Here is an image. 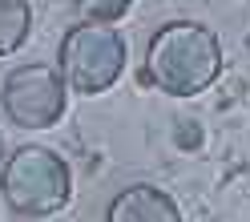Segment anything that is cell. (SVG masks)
<instances>
[{"instance_id": "obj_1", "label": "cell", "mask_w": 250, "mask_h": 222, "mask_svg": "<svg viewBox=\"0 0 250 222\" xmlns=\"http://www.w3.org/2000/svg\"><path fill=\"white\" fill-rule=\"evenodd\" d=\"M222 73L218 33L198 21H174L158 28L146 49V81L169 97H194L210 89Z\"/></svg>"}, {"instance_id": "obj_2", "label": "cell", "mask_w": 250, "mask_h": 222, "mask_svg": "<svg viewBox=\"0 0 250 222\" xmlns=\"http://www.w3.org/2000/svg\"><path fill=\"white\" fill-rule=\"evenodd\" d=\"M0 190L8 206L24 218H49L73 194L69 166L44 146H21L0 170Z\"/></svg>"}, {"instance_id": "obj_3", "label": "cell", "mask_w": 250, "mask_h": 222, "mask_svg": "<svg viewBox=\"0 0 250 222\" xmlns=\"http://www.w3.org/2000/svg\"><path fill=\"white\" fill-rule=\"evenodd\" d=\"M61 77L73 93H105L109 85L125 73V41L117 28L109 24H89L81 21L77 28H69L65 41H61Z\"/></svg>"}, {"instance_id": "obj_4", "label": "cell", "mask_w": 250, "mask_h": 222, "mask_svg": "<svg viewBox=\"0 0 250 222\" xmlns=\"http://www.w3.org/2000/svg\"><path fill=\"white\" fill-rule=\"evenodd\" d=\"M65 77L53 65H17L4 77V113L24 130H49L65 113Z\"/></svg>"}, {"instance_id": "obj_5", "label": "cell", "mask_w": 250, "mask_h": 222, "mask_svg": "<svg viewBox=\"0 0 250 222\" xmlns=\"http://www.w3.org/2000/svg\"><path fill=\"white\" fill-rule=\"evenodd\" d=\"M105 222H182V210L166 190L149 186V182H137L109 202Z\"/></svg>"}, {"instance_id": "obj_6", "label": "cell", "mask_w": 250, "mask_h": 222, "mask_svg": "<svg viewBox=\"0 0 250 222\" xmlns=\"http://www.w3.org/2000/svg\"><path fill=\"white\" fill-rule=\"evenodd\" d=\"M33 33V8L28 0H0V57L17 53Z\"/></svg>"}, {"instance_id": "obj_7", "label": "cell", "mask_w": 250, "mask_h": 222, "mask_svg": "<svg viewBox=\"0 0 250 222\" xmlns=\"http://www.w3.org/2000/svg\"><path fill=\"white\" fill-rule=\"evenodd\" d=\"M129 4L133 0H77V12L89 24H113V21H121L129 12Z\"/></svg>"}, {"instance_id": "obj_8", "label": "cell", "mask_w": 250, "mask_h": 222, "mask_svg": "<svg viewBox=\"0 0 250 222\" xmlns=\"http://www.w3.org/2000/svg\"><path fill=\"white\" fill-rule=\"evenodd\" d=\"M4 162H8V157H4V137H0V170H4Z\"/></svg>"}]
</instances>
